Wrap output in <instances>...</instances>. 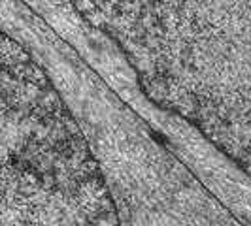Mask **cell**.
Listing matches in <instances>:
<instances>
[{"label": "cell", "mask_w": 251, "mask_h": 226, "mask_svg": "<svg viewBox=\"0 0 251 226\" xmlns=\"http://www.w3.org/2000/svg\"><path fill=\"white\" fill-rule=\"evenodd\" d=\"M104 10L151 96L251 172V2L106 4Z\"/></svg>", "instance_id": "1"}, {"label": "cell", "mask_w": 251, "mask_h": 226, "mask_svg": "<svg viewBox=\"0 0 251 226\" xmlns=\"http://www.w3.org/2000/svg\"><path fill=\"white\" fill-rule=\"evenodd\" d=\"M0 226H121L79 128L32 57L2 38Z\"/></svg>", "instance_id": "2"}]
</instances>
